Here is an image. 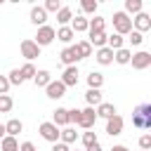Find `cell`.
<instances>
[{
	"label": "cell",
	"instance_id": "obj_1",
	"mask_svg": "<svg viewBox=\"0 0 151 151\" xmlns=\"http://www.w3.org/2000/svg\"><path fill=\"white\" fill-rule=\"evenodd\" d=\"M132 125L137 130H151V104H139L132 113Z\"/></svg>",
	"mask_w": 151,
	"mask_h": 151
},
{
	"label": "cell",
	"instance_id": "obj_2",
	"mask_svg": "<svg viewBox=\"0 0 151 151\" xmlns=\"http://www.w3.org/2000/svg\"><path fill=\"white\" fill-rule=\"evenodd\" d=\"M113 28L118 35H127L132 31V19L125 12H113Z\"/></svg>",
	"mask_w": 151,
	"mask_h": 151
},
{
	"label": "cell",
	"instance_id": "obj_3",
	"mask_svg": "<svg viewBox=\"0 0 151 151\" xmlns=\"http://www.w3.org/2000/svg\"><path fill=\"white\" fill-rule=\"evenodd\" d=\"M19 50H21V57H26L28 59V64L33 61V59H38L40 57V47L31 40V38H26V40H21V45H19Z\"/></svg>",
	"mask_w": 151,
	"mask_h": 151
},
{
	"label": "cell",
	"instance_id": "obj_4",
	"mask_svg": "<svg viewBox=\"0 0 151 151\" xmlns=\"http://www.w3.org/2000/svg\"><path fill=\"white\" fill-rule=\"evenodd\" d=\"M94 120H97V113H94V109H83L80 113H78V120H76V125L78 127H83V130H92V125H94Z\"/></svg>",
	"mask_w": 151,
	"mask_h": 151
},
{
	"label": "cell",
	"instance_id": "obj_5",
	"mask_svg": "<svg viewBox=\"0 0 151 151\" xmlns=\"http://www.w3.org/2000/svg\"><path fill=\"white\" fill-rule=\"evenodd\" d=\"M52 40H54V28L45 24V26H40V28H38V33H35V40H33V42H35L38 47H45V45H50Z\"/></svg>",
	"mask_w": 151,
	"mask_h": 151
},
{
	"label": "cell",
	"instance_id": "obj_6",
	"mask_svg": "<svg viewBox=\"0 0 151 151\" xmlns=\"http://www.w3.org/2000/svg\"><path fill=\"white\" fill-rule=\"evenodd\" d=\"M40 137L47 139V142H52V144H57V142H59V127H57L52 120L40 123Z\"/></svg>",
	"mask_w": 151,
	"mask_h": 151
},
{
	"label": "cell",
	"instance_id": "obj_7",
	"mask_svg": "<svg viewBox=\"0 0 151 151\" xmlns=\"http://www.w3.org/2000/svg\"><path fill=\"white\" fill-rule=\"evenodd\" d=\"M132 68H137V71H144V68H149L151 66V54L149 52H137V54H132Z\"/></svg>",
	"mask_w": 151,
	"mask_h": 151
},
{
	"label": "cell",
	"instance_id": "obj_8",
	"mask_svg": "<svg viewBox=\"0 0 151 151\" xmlns=\"http://www.w3.org/2000/svg\"><path fill=\"white\" fill-rule=\"evenodd\" d=\"M132 24H134V31L144 35V31H149V28H151V17H149L146 12H139V14L132 19Z\"/></svg>",
	"mask_w": 151,
	"mask_h": 151
},
{
	"label": "cell",
	"instance_id": "obj_9",
	"mask_svg": "<svg viewBox=\"0 0 151 151\" xmlns=\"http://www.w3.org/2000/svg\"><path fill=\"white\" fill-rule=\"evenodd\" d=\"M123 118L116 113V116H111L109 120H106V134H111V137H116V134H120L123 132Z\"/></svg>",
	"mask_w": 151,
	"mask_h": 151
},
{
	"label": "cell",
	"instance_id": "obj_10",
	"mask_svg": "<svg viewBox=\"0 0 151 151\" xmlns=\"http://www.w3.org/2000/svg\"><path fill=\"white\" fill-rule=\"evenodd\" d=\"M61 83H64V87H76L78 85V68L76 66H66L64 76H61Z\"/></svg>",
	"mask_w": 151,
	"mask_h": 151
},
{
	"label": "cell",
	"instance_id": "obj_11",
	"mask_svg": "<svg viewBox=\"0 0 151 151\" xmlns=\"http://www.w3.org/2000/svg\"><path fill=\"white\" fill-rule=\"evenodd\" d=\"M45 90H47V97H50V99H61V97L66 94V87H64L61 80H52Z\"/></svg>",
	"mask_w": 151,
	"mask_h": 151
},
{
	"label": "cell",
	"instance_id": "obj_12",
	"mask_svg": "<svg viewBox=\"0 0 151 151\" xmlns=\"http://www.w3.org/2000/svg\"><path fill=\"white\" fill-rule=\"evenodd\" d=\"M45 21H47V12H45L40 5L31 7V24H35V26L40 28V26H45Z\"/></svg>",
	"mask_w": 151,
	"mask_h": 151
},
{
	"label": "cell",
	"instance_id": "obj_13",
	"mask_svg": "<svg viewBox=\"0 0 151 151\" xmlns=\"http://www.w3.org/2000/svg\"><path fill=\"white\" fill-rule=\"evenodd\" d=\"M94 59H97V64H101V66H109V64H113V50H109V47H99Z\"/></svg>",
	"mask_w": 151,
	"mask_h": 151
},
{
	"label": "cell",
	"instance_id": "obj_14",
	"mask_svg": "<svg viewBox=\"0 0 151 151\" xmlns=\"http://www.w3.org/2000/svg\"><path fill=\"white\" fill-rule=\"evenodd\" d=\"M21 130H24V123H21L19 118H12V120L5 123V134H7V137H17Z\"/></svg>",
	"mask_w": 151,
	"mask_h": 151
},
{
	"label": "cell",
	"instance_id": "obj_15",
	"mask_svg": "<svg viewBox=\"0 0 151 151\" xmlns=\"http://www.w3.org/2000/svg\"><path fill=\"white\" fill-rule=\"evenodd\" d=\"M59 57H61V61H64L66 66H76V61H80V59H78V54H76V47H73V45H71V47H66V50H61V54H59Z\"/></svg>",
	"mask_w": 151,
	"mask_h": 151
},
{
	"label": "cell",
	"instance_id": "obj_16",
	"mask_svg": "<svg viewBox=\"0 0 151 151\" xmlns=\"http://www.w3.org/2000/svg\"><path fill=\"white\" fill-rule=\"evenodd\" d=\"M94 113H97V118H106V120H109L111 116H116V106H113V104H109V101H101V104L97 106V111H94Z\"/></svg>",
	"mask_w": 151,
	"mask_h": 151
},
{
	"label": "cell",
	"instance_id": "obj_17",
	"mask_svg": "<svg viewBox=\"0 0 151 151\" xmlns=\"http://www.w3.org/2000/svg\"><path fill=\"white\" fill-rule=\"evenodd\" d=\"M78 139V132H76V127H64V130H59V142L61 144H73Z\"/></svg>",
	"mask_w": 151,
	"mask_h": 151
},
{
	"label": "cell",
	"instance_id": "obj_18",
	"mask_svg": "<svg viewBox=\"0 0 151 151\" xmlns=\"http://www.w3.org/2000/svg\"><path fill=\"white\" fill-rule=\"evenodd\" d=\"M33 83L38 85V87H47L50 83H52V73L50 71H35V76H33Z\"/></svg>",
	"mask_w": 151,
	"mask_h": 151
},
{
	"label": "cell",
	"instance_id": "obj_19",
	"mask_svg": "<svg viewBox=\"0 0 151 151\" xmlns=\"http://www.w3.org/2000/svg\"><path fill=\"white\" fill-rule=\"evenodd\" d=\"M52 123L57 125V127H61V125H68V109H57L54 113H52Z\"/></svg>",
	"mask_w": 151,
	"mask_h": 151
},
{
	"label": "cell",
	"instance_id": "obj_20",
	"mask_svg": "<svg viewBox=\"0 0 151 151\" xmlns=\"http://www.w3.org/2000/svg\"><path fill=\"white\" fill-rule=\"evenodd\" d=\"M87 33H104V26H106V19L101 17H94V19H87Z\"/></svg>",
	"mask_w": 151,
	"mask_h": 151
},
{
	"label": "cell",
	"instance_id": "obj_21",
	"mask_svg": "<svg viewBox=\"0 0 151 151\" xmlns=\"http://www.w3.org/2000/svg\"><path fill=\"white\" fill-rule=\"evenodd\" d=\"M123 45H125V38H123V35H118V33L106 35V47H109V50H113V52H116V50H120Z\"/></svg>",
	"mask_w": 151,
	"mask_h": 151
},
{
	"label": "cell",
	"instance_id": "obj_22",
	"mask_svg": "<svg viewBox=\"0 0 151 151\" xmlns=\"http://www.w3.org/2000/svg\"><path fill=\"white\" fill-rule=\"evenodd\" d=\"M73 47H76L78 59H87V57L92 54V47H90V42H87V40H80V42H76Z\"/></svg>",
	"mask_w": 151,
	"mask_h": 151
},
{
	"label": "cell",
	"instance_id": "obj_23",
	"mask_svg": "<svg viewBox=\"0 0 151 151\" xmlns=\"http://www.w3.org/2000/svg\"><path fill=\"white\" fill-rule=\"evenodd\" d=\"M0 151H19V142H17V137H2L0 139Z\"/></svg>",
	"mask_w": 151,
	"mask_h": 151
},
{
	"label": "cell",
	"instance_id": "obj_24",
	"mask_svg": "<svg viewBox=\"0 0 151 151\" xmlns=\"http://www.w3.org/2000/svg\"><path fill=\"white\" fill-rule=\"evenodd\" d=\"M73 35H76V33L71 31V26H61L59 31H54V38H57V40H61V42H71V40H73Z\"/></svg>",
	"mask_w": 151,
	"mask_h": 151
},
{
	"label": "cell",
	"instance_id": "obj_25",
	"mask_svg": "<svg viewBox=\"0 0 151 151\" xmlns=\"http://www.w3.org/2000/svg\"><path fill=\"white\" fill-rule=\"evenodd\" d=\"M87 85H90V90H99V87L104 85V76H101L99 71H92V73L87 76Z\"/></svg>",
	"mask_w": 151,
	"mask_h": 151
},
{
	"label": "cell",
	"instance_id": "obj_26",
	"mask_svg": "<svg viewBox=\"0 0 151 151\" xmlns=\"http://www.w3.org/2000/svg\"><path fill=\"white\" fill-rule=\"evenodd\" d=\"M85 101L90 104V109L92 106H99L101 104V90H87L85 92Z\"/></svg>",
	"mask_w": 151,
	"mask_h": 151
},
{
	"label": "cell",
	"instance_id": "obj_27",
	"mask_svg": "<svg viewBox=\"0 0 151 151\" xmlns=\"http://www.w3.org/2000/svg\"><path fill=\"white\" fill-rule=\"evenodd\" d=\"M87 19L85 17H76V19H71V31L73 33H83V31H87Z\"/></svg>",
	"mask_w": 151,
	"mask_h": 151
},
{
	"label": "cell",
	"instance_id": "obj_28",
	"mask_svg": "<svg viewBox=\"0 0 151 151\" xmlns=\"http://www.w3.org/2000/svg\"><path fill=\"white\" fill-rule=\"evenodd\" d=\"M90 47H106V33H90Z\"/></svg>",
	"mask_w": 151,
	"mask_h": 151
},
{
	"label": "cell",
	"instance_id": "obj_29",
	"mask_svg": "<svg viewBox=\"0 0 151 151\" xmlns=\"http://www.w3.org/2000/svg\"><path fill=\"white\" fill-rule=\"evenodd\" d=\"M113 59H116L118 64H130V59H132V52H130L127 47H120V50H116V52H113Z\"/></svg>",
	"mask_w": 151,
	"mask_h": 151
},
{
	"label": "cell",
	"instance_id": "obj_30",
	"mask_svg": "<svg viewBox=\"0 0 151 151\" xmlns=\"http://www.w3.org/2000/svg\"><path fill=\"white\" fill-rule=\"evenodd\" d=\"M142 12V0H125V14H139Z\"/></svg>",
	"mask_w": 151,
	"mask_h": 151
},
{
	"label": "cell",
	"instance_id": "obj_31",
	"mask_svg": "<svg viewBox=\"0 0 151 151\" xmlns=\"http://www.w3.org/2000/svg\"><path fill=\"white\" fill-rule=\"evenodd\" d=\"M71 19H73V12H71V7H61V9L57 12V21H59L61 26H66Z\"/></svg>",
	"mask_w": 151,
	"mask_h": 151
},
{
	"label": "cell",
	"instance_id": "obj_32",
	"mask_svg": "<svg viewBox=\"0 0 151 151\" xmlns=\"http://www.w3.org/2000/svg\"><path fill=\"white\" fill-rule=\"evenodd\" d=\"M19 73H21L24 80H33V76H35V66H33V64H24V66L19 68Z\"/></svg>",
	"mask_w": 151,
	"mask_h": 151
},
{
	"label": "cell",
	"instance_id": "obj_33",
	"mask_svg": "<svg viewBox=\"0 0 151 151\" xmlns=\"http://www.w3.org/2000/svg\"><path fill=\"white\" fill-rule=\"evenodd\" d=\"M12 106H14L12 97H9V94H0V113H7V111H12Z\"/></svg>",
	"mask_w": 151,
	"mask_h": 151
},
{
	"label": "cell",
	"instance_id": "obj_34",
	"mask_svg": "<svg viewBox=\"0 0 151 151\" xmlns=\"http://www.w3.org/2000/svg\"><path fill=\"white\" fill-rule=\"evenodd\" d=\"M7 80H9V87H12V85H21V83H24V78H21L19 68H12V71H9V76H7Z\"/></svg>",
	"mask_w": 151,
	"mask_h": 151
},
{
	"label": "cell",
	"instance_id": "obj_35",
	"mask_svg": "<svg viewBox=\"0 0 151 151\" xmlns=\"http://www.w3.org/2000/svg\"><path fill=\"white\" fill-rule=\"evenodd\" d=\"M80 9L87 12V14H94L97 12V0H83L80 2Z\"/></svg>",
	"mask_w": 151,
	"mask_h": 151
},
{
	"label": "cell",
	"instance_id": "obj_36",
	"mask_svg": "<svg viewBox=\"0 0 151 151\" xmlns=\"http://www.w3.org/2000/svg\"><path fill=\"white\" fill-rule=\"evenodd\" d=\"M61 7H64V5H61L59 0H47V2L42 5V9H45V12H59Z\"/></svg>",
	"mask_w": 151,
	"mask_h": 151
},
{
	"label": "cell",
	"instance_id": "obj_37",
	"mask_svg": "<svg viewBox=\"0 0 151 151\" xmlns=\"http://www.w3.org/2000/svg\"><path fill=\"white\" fill-rule=\"evenodd\" d=\"M83 144H85V149L92 146V144H97V132H90V130H87V132L83 134Z\"/></svg>",
	"mask_w": 151,
	"mask_h": 151
},
{
	"label": "cell",
	"instance_id": "obj_38",
	"mask_svg": "<svg viewBox=\"0 0 151 151\" xmlns=\"http://www.w3.org/2000/svg\"><path fill=\"white\" fill-rule=\"evenodd\" d=\"M127 35H130V38H127V40H130V42H132V45H134V47H137V45H142V42H144V35H142V33H137V31H130V33H127Z\"/></svg>",
	"mask_w": 151,
	"mask_h": 151
},
{
	"label": "cell",
	"instance_id": "obj_39",
	"mask_svg": "<svg viewBox=\"0 0 151 151\" xmlns=\"http://www.w3.org/2000/svg\"><path fill=\"white\" fill-rule=\"evenodd\" d=\"M139 146H142V151H151V134H142L139 137Z\"/></svg>",
	"mask_w": 151,
	"mask_h": 151
},
{
	"label": "cell",
	"instance_id": "obj_40",
	"mask_svg": "<svg viewBox=\"0 0 151 151\" xmlns=\"http://www.w3.org/2000/svg\"><path fill=\"white\" fill-rule=\"evenodd\" d=\"M7 90H9V80L7 76H0V94H7Z\"/></svg>",
	"mask_w": 151,
	"mask_h": 151
},
{
	"label": "cell",
	"instance_id": "obj_41",
	"mask_svg": "<svg viewBox=\"0 0 151 151\" xmlns=\"http://www.w3.org/2000/svg\"><path fill=\"white\" fill-rule=\"evenodd\" d=\"M19 151H38V149H35L31 142H21V144H19Z\"/></svg>",
	"mask_w": 151,
	"mask_h": 151
},
{
	"label": "cell",
	"instance_id": "obj_42",
	"mask_svg": "<svg viewBox=\"0 0 151 151\" xmlns=\"http://www.w3.org/2000/svg\"><path fill=\"white\" fill-rule=\"evenodd\" d=\"M78 113H80V109H71L68 111V123H76L78 120Z\"/></svg>",
	"mask_w": 151,
	"mask_h": 151
},
{
	"label": "cell",
	"instance_id": "obj_43",
	"mask_svg": "<svg viewBox=\"0 0 151 151\" xmlns=\"http://www.w3.org/2000/svg\"><path fill=\"white\" fill-rule=\"evenodd\" d=\"M52 151H71L66 144H61V142H57V144H52Z\"/></svg>",
	"mask_w": 151,
	"mask_h": 151
},
{
	"label": "cell",
	"instance_id": "obj_44",
	"mask_svg": "<svg viewBox=\"0 0 151 151\" xmlns=\"http://www.w3.org/2000/svg\"><path fill=\"white\" fill-rule=\"evenodd\" d=\"M111 151H130V149H127V146H123V144H116Z\"/></svg>",
	"mask_w": 151,
	"mask_h": 151
},
{
	"label": "cell",
	"instance_id": "obj_45",
	"mask_svg": "<svg viewBox=\"0 0 151 151\" xmlns=\"http://www.w3.org/2000/svg\"><path fill=\"white\" fill-rule=\"evenodd\" d=\"M87 151H101V146H99V142H97V144H92V146H87Z\"/></svg>",
	"mask_w": 151,
	"mask_h": 151
},
{
	"label": "cell",
	"instance_id": "obj_46",
	"mask_svg": "<svg viewBox=\"0 0 151 151\" xmlns=\"http://www.w3.org/2000/svg\"><path fill=\"white\" fill-rule=\"evenodd\" d=\"M2 137H5V125L0 123V139H2Z\"/></svg>",
	"mask_w": 151,
	"mask_h": 151
}]
</instances>
